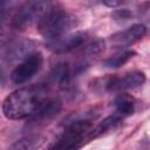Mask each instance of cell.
<instances>
[{"instance_id":"cell-1","label":"cell","mask_w":150,"mask_h":150,"mask_svg":"<svg viewBox=\"0 0 150 150\" xmlns=\"http://www.w3.org/2000/svg\"><path fill=\"white\" fill-rule=\"evenodd\" d=\"M49 100L48 88L43 84H32L11 93L2 102V112L8 120L29 118Z\"/></svg>"},{"instance_id":"cell-2","label":"cell","mask_w":150,"mask_h":150,"mask_svg":"<svg viewBox=\"0 0 150 150\" xmlns=\"http://www.w3.org/2000/svg\"><path fill=\"white\" fill-rule=\"evenodd\" d=\"M77 23L76 16L66 12L59 5H50L36 23V27L45 39L53 41L67 35Z\"/></svg>"},{"instance_id":"cell-3","label":"cell","mask_w":150,"mask_h":150,"mask_svg":"<svg viewBox=\"0 0 150 150\" xmlns=\"http://www.w3.org/2000/svg\"><path fill=\"white\" fill-rule=\"evenodd\" d=\"M91 131L89 118H75L49 144L47 150H77Z\"/></svg>"},{"instance_id":"cell-4","label":"cell","mask_w":150,"mask_h":150,"mask_svg":"<svg viewBox=\"0 0 150 150\" xmlns=\"http://www.w3.org/2000/svg\"><path fill=\"white\" fill-rule=\"evenodd\" d=\"M145 82V75L139 70L127 71L123 75H111L104 79L95 81V87H100L101 90L108 93L124 91L129 89H136L143 86Z\"/></svg>"},{"instance_id":"cell-5","label":"cell","mask_w":150,"mask_h":150,"mask_svg":"<svg viewBox=\"0 0 150 150\" xmlns=\"http://www.w3.org/2000/svg\"><path fill=\"white\" fill-rule=\"evenodd\" d=\"M52 4L48 1H27L22 4L12 18L11 26L14 29H25L26 27L38 23L45 12Z\"/></svg>"},{"instance_id":"cell-6","label":"cell","mask_w":150,"mask_h":150,"mask_svg":"<svg viewBox=\"0 0 150 150\" xmlns=\"http://www.w3.org/2000/svg\"><path fill=\"white\" fill-rule=\"evenodd\" d=\"M43 64V56L41 53L35 52L22 60L11 73V81L15 84H21L30 80L36 73L40 71Z\"/></svg>"},{"instance_id":"cell-7","label":"cell","mask_w":150,"mask_h":150,"mask_svg":"<svg viewBox=\"0 0 150 150\" xmlns=\"http://www.w3.org/2000/svg\"><path fill=\"white\" fill-rule=\"evenodd\" d=\"M146 34V27L142 23H135L127 29L115 33L109 38V42L114 48H127L142 40Z\"/></svg>"},{"instance_id":"cell-8","label":"cell","mask_w":150,"mask_h":150,"mask_svg":"<svg viewBox=\"0 0 150 150\" xmlns=\"http://www.w3.org/2000/svg\"><path fill=\"white\" fill-rule=\"evenodd\" d=\"M87 43V33L84 32H75L71 34H67L60 39L48 41L47 47L57 54L69 53L79 47H82Z\"/></svg>"},{"instance_id":"cell-9","label":"cell","mask_w":150,"mask_h":150,"mask_svg":"<svg viewBox=\"0 0 150 150\" xmlns=\"http://www.w3.org/2000/svg\"><path fill=\"white\" fill-rule=\"evenodd\" d=\"M61 101L57 98H49L42 107L41 109L34 114L32 117L28 118V122L30 124H41V123H46L48 121H50L53 117H55L60 110H61Z\"/></svg>"},{"instance_id":"cell-10","label":"cell","mask_w":150,"mask_h":150,"mask_svg":"<svg viewBox=\"0 0 150 150\" xmlns=\"http://www.w3.org/2000/svg\"><path fill=\"white\" fill-rule=\"evenodd\" d=\"M45 143V137L40 134H29L15 141L7 150H38Z\"/></svg>"},{"instance_id":"cell-11","label":"cell","mask_w":150,"mask_h":150,"mask_svg":"<svg viewBox=\"0 0 150 150\" xmlns=\"http://www.w3.org/2000/svg\"><path fill=\"white\" fill-rule=\"evenodd\" d=\"M114 105H115L116 114L120 115L121 117H125L135 112L136 102L131 95L127 93H120L114 100Z\"/></svg>"},{"instance_id":"cell-12","label":"cell","mask_w":150,"mask_h":150,"mask_svg":"<svg viewBox=\"0 0 150 150\" xmlns=\"http://www.w3.org/2000/svg\"><path fill=\"white\" fill-rule=\"evenodd\" d=\"M122 118L120 115L117 114H114V115H110L108 117H105L102 122H100L94 129H91L89 136H88V139H93V138H97L104 134H107L108 131L110 130H114L115 128L118 127V124L122 122Z\"/></svg>"},{"instance_id":"cell-13","label":"cell","mask_w":150,"mask_h":150,"mask_svg":"<svg viewBox=\"0 0 150 150\" xmlns=\"http://www.w3.org/2000/svg\"><path fill=\"white\" fill-rule=\"evenodd\" d=\"M30 54H32V42L25 40V41H18L11 45V47L8 48L7 57L9 62H12V61L20 60V59L25 60Z\"/></svg>"},{"instance_id":"cell-14","label":"cell","mask_w":150,"mask_h":150,"mask_svg":"<svg viewBox=\"0 0 150 150\" xmlns=\"http://www.w3.org/2000/svg\"><path fill=\"white\" fill-rule=\"evenodd\" d=\"M105 50V42L101 38H95L90 41H88L83 48L82 54L84 59H96L101 56Z\"/></svg>"},{"instance_id":"cell-15","label":"cell","mask_w":150,"mask_h":150,"mask_svg":"<svg viewBox=\"0 0 150 150\" xmlns=\"http://www.w3.org/2000/svg\"><path fill=\"white\" fill-rule=\"evenodd\" d=\"M135 55V52L129 50V49H123L117 52L116 54L109 56L108 59H105L103 61V66L105 68H110V69H116L122 67L123 64H125L130 59H132V56Z\"/></svg>"},{"instance_id":"cell-16","label":"cell","mask_w":150,"mask_h":150,"mask_svg":"<svg viewBox=\"0 0 150 150\" xmlns=\"http://www.w3.org/2000/svg\"><path fill=\"white\" fill-rule=\"evenodd\" d=\"M130 15H131V13L128 9H125V8H123V9H116L112 13V18L115 20H128L130 18Z\"/></svg>"},{"instance_id":"cell-17","label":"cell","mask_w":150,"mask_h":150,"mask_svg":"<svg viewBox=\"0 0 150 150\" xmlns=\"http://www.w3.org/2000/svg\"><path fill=\"white\" fill-rule=\"evenodd\" d=\"M103 4H104L105 6H109V7L115 8V7L121 6L123 2H122V1H111V0H107V1H103Z\"/></svg>"}]
</instances>
